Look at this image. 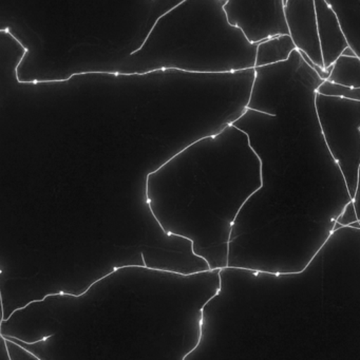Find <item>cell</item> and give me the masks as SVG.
<instances>
[{
	"mask_svg": "<svg viewBox=\"0 0 360 360\" xmlns=\"http://www.w3.org/2000/svg\"><path fill=\"white\" fill-rule=\"evenodd\" d=\"M262 186V162L233 125L174 155L146 179L149 210L162 231L191 243L210 269H225L236 217Z\"/></svg>",
	"mask_w": 360,
	"mask_h": 360,
	"instance_id": "1",
	"label": "cell"
},
{
	"mask_svg": "<svg viewBox=\"0 0 360 360\" xmlns=\"http://www.w3.org/2000/svg\"><path fill=\"white\" fill-rule=\"evenodd\" d=\"M227 0H184L162 15L119 75L225 73L256 67L258 44L229 22Z\"/></svg>",
	"mask_w": 360,
	"mask_h": 360,
	"instance_id": "2",
	"label": "cell"
},
{
	"mask_svg": "<svg viewBox=\"0 0 360 360\" xmlns=\"http://www.w3.org/2000/svg\"><path fill=\"white\" fill-rule=\"evenodd\" d=\"M354 206H355L356 214H357L358 220L360 221V167L359 172H358V182L357 187H356L355 195H354L353 199Z\"/></svg>",
	"mask_w": 360,
	"mask_h": 360,
	"instance_id": "12",
	"label": "cell"
},
{
	"mask_svg": "<svg viewBox=\"0 0 360 360\" xmlns=\"http://www.w3.org/2000/svg\"><path fill=\"white\" fill-rule=\"evenodd\" d=\"M284 14L288 32L297 49L304 52L314 63L324 68L318 37L315 0H286Z\"/></svg>",
	"mask_w": 360,
	"mask_h": 360,
	"instance_id": "5",
	"label": "cell"
},
{
	"mask_svg": "<svg viewBox=\"0 0 360 360\" xmlns=\"http://www.w3.org/2000/svg\"><path fill=\"white\" fill-rule=\"evenodd\" d=\"M317 92L323 96H339L360 102V88L345 87L330 81H324L318 88Z\"/></svg>",
	"mask_w": 360,
	"mask_h": 360,
	"instance_id": "9",
	"label": "cell"
},
{
	"mask_svg": "<svg viewBox=\"0 0 360 360\" xmlns=\"http://www.w3.org/2000/svg\"><path fill=\"white\" fill-rule=\"evenodd\" d=\"M314 105L328 153L353 199L360 167V102L316 92Z\"/></svg>",
	"mask_w": 360,
	"mask_h": 360,
	"instance_id": "3",
	"label": "cell"
},
{
	"mask_svg": "<svg viewBox=\"0 0 360 360\" xmlns=\"http://www.w3.org/2000/svg\"><path fill=\"white\" fill-rule=\"evenodd\" d=\"M317 15L318 37L321 47L324 68H330L349 47L347 37L342 30L336 12L326 0H315Z\"/></svg>",
	"mask_w": 360,
	"mask_h": 360,
	"instance_id": "6",
	"label": "cell"
},
{
	"mask_svg": "<svg viewBox=\"0 0 360 360\" xmlns=\"http://www.w3.org/2000/svg\"><path fill=\"white\" fill-rule=\"evenodd\" d=\"M286 0H227L229 22L243 31L248 41L259 44L277 35L290 34L284 6Z\"/></svg>",
	"mask_w": 360,
	"mask_h": 360,
	"instance_id": "4",
	"label": "cell"
},
{
	"mask_svg": "<svg viewBox=\"0 0 360 360\" xmlns=\"http://www.w3.org/2000/svg\"><path fill=\"white\" fill-rule=\"evenodd\" d=\"M342 56H357V54L355 53L353 49H352L351 46L347 48V49L343 51Z\"/></svg>",
	"mask_w": 360,
	"mask_h": 360,
	"instance_id": "13",
	"label": "cell"
},
{
	"mask_svg": "<svg viewBox=\"0 0 360 360\" xmlns=\"http://www.w3.org/2000/svg\"><path fill=\"white\" fill-rule=\"evenodd\" d=\"M328 81L345 87L360 88L359 56H341L333 66Z\"/></svg>",
	"mask_w": 360,
	"mask_h": 360,
	"instance_id": "8",
	"label": "cell"
},
{
	"mask_svg": "<svg viewBox=\"0 0 360 360\" xmlns=\"http://www.w3.org/2000/svg\"><path fill=\"white\" fill-rule=\"evenodd\" d=\"M358 220L357 214H356L355 206L353 201H349L343 208L341 214L337 218L336 222L339 223L342 227H349L352 223Z\"/></svg>",
	"mask_w": 360,
	"mask_h": 360,
	"instance_id": "10",
	"label": "cell"
},
{
	"mask_svg": "<svg viewBox=\"0 0 360 360\" xmlns=\"http://www.w3.org/2000/svg\"><path fill=\"white\" fill-rule=\"evenodd\" d=\"M300 54L301 56H302L303 60H304V62L307 63V64L309 65V66L311 67V68L313 69L318 75H319L320 79H323V81H328L330 73H332L333 66H334V65L330 66V68L324 69L322 68V67H320L319 65L314 63L313 60H311V58L304 53V52L300 51Z\"/></svg>",
	"mask_w": 360,
	"mask_h": 360,
	"instance_id": "11",
	"label": "cell"
},
{
	"mask_svg": "<svg viewBox=\"0 0 360 360\" xmlns=\"http://www.w3.org/2000/svg\"><path fill=\"white\" fill-rule=\"evenodd\" d=\"M296 49L290 34L277 35L260 41L257 48L256 67L286 62Z\"/></svg>",
	"mask_w": 360,
	"mask_h": 360,
	"instance_id": "7",
	"label": "cell"
},
{
	"mask_svg": "<svg viewBox=\"0 0 360 360\" xmlns=\"http://www.w3.org/2000/svg\"><path fill=\"white\" fill-rule=\"evenodd\" d=\"M349 227H351V229H358V231H360L359 221H356V222L352 223V224L349 225Z\"/></svg>",
	"mask_w": 360,
	"mask_h": 360,
	"instance_id": "14",
	"label": "cell"
},
{
	"mask_svg": "<svg viewBox=\"0 0 360 360\" xmlns=\"http://www.w3.org/2000/svg\"><path fill=\"white\" fill-rule=\"evenodd\" d=\"M359 222H360V221H359Z\"/></svg>",
	"mask_w": 360,
	"mask_h": 360,
	"instance_id": "15",
	"label": "cell"
}]
</instances>
